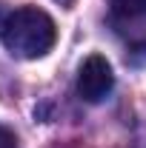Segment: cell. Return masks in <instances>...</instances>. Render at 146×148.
<instances>
[{
  "mask_svg": "<svg viewBox=\"0 0 146 148\" xmlns=\"http://www.w3.org/2000/svg\"><path fill=\"white\" fill-rule=\"evenodd\" d=\"M0 40L15 57L37 60L57 43V26L43 9L20 6L0 23Z\"/></svg>",
  "mask_w": 146,
  "mask_h": 148,
  "instance_id": "1",
  "label": "cell"
},
{
  "mask_svg": "<svg viewBox=\"0 0 146 148\" xmlns=\"http://www.w3.org/2000/svg\"><path fill=\"white\" fill-rule=\"evenodd\" d=\"M115 86V74L112 66L103 54H92L83 60L80 71H77V94L86 103H100Z\"/></svg>",
  "mask_w": 146,
  "mask_h": 148,
  "instance_id": "2",
  "label": "cell"
},
{
  "mask_svg": "<svg viewBox=\"0 0 146 148\" xmlns=\"http://www.w3.org/2000/svg\"><path fill=\"white\" fill-rule=\"evenodd\" d=\"M115 17H146V0H109Z\"/></svg>",
  "mask_w": 146,
  "mask_h": 148,
  "instance_id": "3",
  "label": "cell"
},
{
  "mask_svg": "<svg viewBox=\"0 0 146 148\" xmlns=\"http://www.w3.org/2000/svg\"><path fill=\"white\" fill-rule=\"evenodd\" d=\"M0 148H17V137H15V131L6 128V125H0Z\"/></svg>",
  "mask_w": 146,
  "mask_h": 148,
  "instance_id": "4",
  "label": "cell"
},
{
  "mask_svg": "<svg viewBox=\"0 0 146 148\" xmlns=\"http://www.w3.org/2000/svg\"><path fill=\"white\" fill-rule=\"evenodd\" d=\"M60 3H72V0H60Z\"/></svg>",
  "mask_w": 146,
  "mask_h": 148,
  "instance_id": "5",
  "label": "cell"
}]
</instances>
